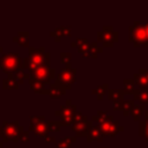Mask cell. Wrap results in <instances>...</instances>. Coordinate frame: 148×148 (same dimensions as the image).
I'll return each instance as SVG.
<instances>
[{"label": "cell", "instance_id": "1", "mask_svg": "<svg viewBox=\"0 0 148 148\" xmlns=\"http://www.w3.org/2000/svg\"><path fill=\"white\" fill-rule=\"evenodd\" d=\"M51 54L45 51V47H29V57L23 58V68L32 72L39 67H50Z\"/></svg>", "mask_w": 148, "mask_h": 148}, {"label": "cell", "instance_id": "2", "mask_svg": "<svg viewBox=\"0 0 148 148\" xmlns=\"http://www.w3.org/2000/svg\"><path fill=\"white\" fill-rule=\"evenodd\" d=\"M145 24L146 22L134 21L128 28V40L135 47H148V36Z\"/></svg>", "mask_w": 148, "mask_h": 148}, {"label": "cell", "instance_id": "3", "mask_svg": "<svg viewBox=\"0 0 148 148\" xmlns=\"http://www.w3.org/2000/svg\"><path fill=\"white\" fill-rule=\"evenodd\" d=\"M20 68H23V59L18 56V53L9 52L3 53L0 57V69L6 74H13Z\"/></svg>", "mask_w": 148, "mask_h": 148}, {"label": "cell", "instance_id": "4", "mask_svg": "<svg viewBox=\"0 0 148 148\" xmlns=\"http://www.w3.org/2000/svg\"><path fill=\"white\" fill-rule=\"evenodd\" d=\"M2 128H3V138L2 142H8V141H14L17 142L21 139V135L25 131L23 126L18 125V123H9V121H3L2 123Z\"/></svg>", "mask_w": 148, "mask_h": 148}, {"label": "cell", "instance_id": "5", "mask_svg": "<svg viewBox=\"0 0 148 148\" xmlns=\"http://www.w3.org/2000/svg\"><path fill=\"white\" fill-rule=\"evenodd\" d=\"M76 112V105L72 103L71 99H67L65 104L60 106L59 110L54 111L56 116H59L61 118V124L64 126H72L73 125V117Z\"/></svg>", "mask_w": 148, "mask_h": 148}, {"label": "cell", "instance_id": "6", "mask_svg": "<svg viewBox=\"0 0 148 148\" xmlns=\"http://www.w3.org/2000/svg\"><path fill=\"white\" fill-rule=\"evenodd\" d=\"M118 31L113 30L112 25H104L101 31H97V42H101L105 47H112L119 39Z\"/></svg>", "mask_w": 148, "mask_h": 148}, {"label": "cell", "instance_id": "7", "mask_svg": "<svg viewBox=\"0 0 148 148\" xmlns=\"http://www.w3.org/2000/svg\"><path fill=\"white\" fill-rule=\"evenodd\" d=\"M28 131L44 139L49 136V130L46 126L45 117L44 116H30V125H29Z\"/></svg>", "mask_w": 148, "mask_h": 148}, {"label": "cell", "instance_id": "8", "mask_svg": "<svg viewBox=\"0 0 148 148\" xmlns=\"http://www.w3.org/2000/svg\"><path fill=\"white\" fill-rule=\"evenodd\" d=\"M56 80L59 81L66 88V90L71 89L73 83H75V81H76V68H73L71 66V64L65 65L62 71L59 74H57Z\"/></svg>", "mask_w": 148, "mask_h": 148}, {"label": "cell", "instance_id": "9", "mask_svg": "<svg viewBox=\"0 0 148 148\" xmlns=\"http://www.w3.org/2000/svg\"><path fill=\"white\" fill-rule=\"evenodd\" d=\"M29 76L39 79V80L51 81L53 79H57V73H56V69H53L51 67H39V68L30 72Z\"/></svg>", "mask_w": 148, "mask_h": 148}, {"label": "cell", "instance_id": "10", "mask_svg": "<svg viewBox=\"0 0 148 148\" xmlns=\"http://www.w3.org/2000/svg\"><path fill=\"white\" fill-rule=\"evenodd\" d=\"M102 133H103V136H114L117 135L118 133L123 132L124 131V127L119 125L118 121L113 120V121H106V123H103V124H99L98 125Z\"/></svg>", "mask_w": 148, "mask_h": 148}, {"label": "cell", "instance_id": "11", "mask_svg": "<svg viewBox=\"0 0 148 148\" xmlns=\"http://www.w3.org/2000/svg\"><path fill=\"white\" fill-rule=\"evenodd\" d=\"M28 83H29V86L34 92L40 94V95H49V88H46V86L51 84V81L39 80V79H35V77L29 76Z\"/></svg>", "mask_w": 148, "mask_h": 148}, {"label": "cell", "instance_id": "12", "mask_svg": "<svg viewBox=\"0 0 148 148\" xmlns=\"http://www.w3.org/2000/svg\"><path fill=\"white\" fill-rule=\"evenodd\" d=\"M91 127H92V123L90 120H87V121H82V123H74L71 126V130L76 136H84L86 138Z\"/></svg>", "mask_w": 148, "mask_h": 148}, {"label": "cell", "instance_id": "13", "mask_svg": "<svg viewBox=\"0 0 148 148\" xmlns=\"http://www.w3.org/2000/svg\"><path fill=\"white\" fill-rule=\"evenodd\" d=\"M66 94V88L56 80L54 83H51L49 87V96L51 98H60L61 96H64Z\"/></svg>", "mask_w": 148, "mask_h": 148}, {"label": "cell", "instance_id": "14", "mask_svg": "<svg viewBox=\"0 0 148 148\" xmlns=\"http://www.w3.org/2000/svg\"><path fill=\"white\" fill-rule=\"evenodd\" d=\"M103 52V47L102 46H98V43L97 42H92L89 44V47L88 50L82 53V57L83 58H97L99 53Z\"/></svg>", "mask_w": 148, "mask_h": 148}, {"label": "cell", "instance_id": "15", "mask_svg": "<svg viewBox=\"0 0 148 148\" xmlns=\"http://www.w3.org/2000/svg\"><path fill=\"white\" fill-rule=\"evenodd\" d=\"M87 141L88 142H91V141H98V142H102L103 141V133L99 128V126H92L88 134H87Z\"/></svg>", "mask_w": 148, "mask_h": 148}, {"label": "cell", "instance_id": "16", "mask_svg": "<svg viewBox=\"0 0 148 148\" xmlns=\"http://www.w3.org/2000/svg\"><path fill=\"white\" fill-rule=\"evenodd\" d=\"M15 43H18L23 47H29V32L28 31H20L17 35L13 37Z\"/></svg>", "mask_w": 148, "mask_h": 148}, {"label": "cell", "instance_id": "17", "mask_svg": "<svg viewBox=\"0 0 148 148\" xmlns=\"http://www.w3.org/2000/svg\"><path fill=\"white\" fill-rule=\"evenodd\" d=\"M2 88L5 90H14L18 88V83L14 80L13 74H8L7 77H5L2 80Z\"/></svg>", "mask_w": 148, "mask_h": 148}, {"label": "cell", "instance_id": "18", "mask_svg": "<svg viewBox=\"0 0 148 148\" xmlns=\"http://www.w3.org/2000/svg\"><path fill=\"white\" fill-rule=\"evenodd\" d=\"M133 96L134 99L140 102V104H148V89H135Z\"/></svg>", "mask_w": 148, "mask_h": 148}, {"label": "cell", "instance_id": "19", "mask_svg": "<svg viewBox=\"0 0 148 148\" xmlns=\"http://www.w3.org/2000/svg\"><path fill=\"white\" fill-rule=\"evenodd\" d=\"M106 95H108V99L109 101L114 102V101L124 99L125 92H124L123 89H109L108 92H106Z\"/></svg>", "mask_w": 148, "mask_h": 148}, {"label": "cell", "instance_id": "20", "mask_svg": "<svg viewBox=\"0 0 148 148\" xmlns=\"http://www.w3.org/2000/svg\"><path fill=\"white\" fill-rule=\"evenodd\" d=\"M145 112H146V109L143 104H134V106L131 110V116L134 118V120L139 121L140 118L145 114Z\"/></svg>", "mask_w": 148, "mask_h": 148}, {"label": "cell", "instance_id": "21", "mask_svg": "<svg viewBox=\"0 0 148 148\" xmlns=\"http://www.w3.org/2000/svg\"><path fill=\"white\" fill-rule=\"evenodd\" d=\"M92 120L98 121L99 124H103V123H106V121H113V117L111 114H108L103 110H98L97 114L92 116Z\"/></svg>", "mask_w": 148, "mask_h": 148}, {"label": "cell", "instance_id": "22", "mask_svg": "<svg viewBox=\"0 0 148 148\" xmlns=\"http://www.w3.org/2000/svg\"><path fill=\"white\" fill-rule=\"evenodd\" d=\"M123 84H124V92L125 95H133L134 90H135V81L133 79H124L123 81Z\"/></svg>", "mask_w": 148, "mask_h": 148}, {"label": "cell", "instance_id": "23", "mask_svg": "<svg viewBox=\"0 0 148 148\" xmlns=\"http://www.w3.org/2000/svg\"><path fill=\"white\" fill-rule=\"evenodd\" d=\"M13 77H14V80H15L18 84H22L25 80L29 79V74L25 73V69L20 68V69H17L16 72L13 73Z\"/></svg>", "mask_w": 148, "mask_h": 148}, {"label": "cell", "instance_id": "24", "mask_svg": "<svg viewBox=\"0 0 148 148\" xmlns=\"http://www.w3.org/2000/svg\"><path fill=\"white\" fill-rule=\"evenodd\" d=\"M133 80L135 81V84L139 86V89H147L148 88V80L146 79L145 75L140 73H135Z\"/></svg>", "mask_w": 148, "mask_h": 148}, {"label": "cell", "instance_id": "25", "mask_svg": "<svg viewBox=\"0 0 148 148\" xmlns=\"http://www.w3.org/2000/svg\"><path fill=\"white\" fill-rule=\"evenodd\" d=\"M108 90H109V86H108L106 83H104V84L98 86L97 88L92 89V90H91V92H92L94 95H96V96H97V99H98V101H102V99H103V97H104V95L108 92Z\"/></svg>", "mask_w": 148, "mask_h": 148}, {"label": "cell", "instance_id": "26", "mask_svg": "<svg viewBox=\"0 0 148 148\" xmlns=\"http://www.w3.org/2000/svg\"><path fill=\"white\" fill-rule=\"evenodd\" d=\"M139 135L148 142V120H140L139 121Z\"/></svg>", "mask_w": 148, "mask_h": 148}, {"label": "cell", "instance_id": "27", "mask_svg": "<svg viewBox=\"0 0 148 148\" xmlns=\"http://www.w3.org/2000/svg\"><path fill=\"white\" fill-rule=\"evenodd\" d=\"M76 141V138L75 136H65V138H61L60 141L58 142V145L56 146V148H71V145L73 142Z\"/></svg>", "mask_w": 148, "mask_h": 148}, {"label": "cell", "instance_id": "28", "mask_svg": "<svg viewBox=\"0 0 148 148\" xmlns=\"http://www.w3.org/2000/svg\"><path fill=\"white\" fill-rule=\"evenodd\" d=\"M46 126L49 132H60L61 130V121H46Z\"/></svg>", "mask_w": 148, "mask_h": 148}, {"label": "cell", "instance_id": "29", "mask_svg": "<svg viewBox=\"0 0 148 148\" xmlns=\"http://www.w3.org/2000/svg\"><path fill=\"white\" fill-rule=\"evenodd\" d=\"M134 106V99H127L124 102V106H123V114L124 116H130L131 114V110Z\"/></svg>", "mask_w": 148, "mask_h": 148}, {"label": "cell", "instance_id": "30", "mask_svg": "<svg viewBox=\"0 0 148 148\" xmlns=\"http://www.w3.org/2000/svg\"><path fill=\"white\" fill-rule=\"evenodd\" d=\"M71 59H72L71 52H61L60 53V61H61L62 65L71 64Z\"/></svg>", "mask_w": 148, "mask_h": 148}, {"label": "cell", "instance_id": "31", "mask_svg": "<svg viewBox=\"0 0 148 148\" xmlns=\"http://www.w3.org/2000/svg\"><path fill=\"white\" fill-rule=\"evenodd\" d=\"M87 120H88L87 116L83 114L82 112H79V111H76L74 117H73V124L74 123H82V121H87Z\"/></svg>", "mask_w": 148, "mask_h": 148}, {"label": "cell", "instance_id": "32", "mask_svg": "<svg viewBox=\"0 0 148 148\" xmlns=\"http://www.w3.org/2000/svg\"><path fill=\"white\" fill-rule=\"evenodd\" d=\"M50 35L54 38L56 42H60V40H61V37L64 36L62 32H61V30H60V28H58V29H56V30H52V31L50 32Z\"/></svg>", "mask_w": 148, "mask_h": 148}, {"label": "cell", "instance_id": "33", "mask_svg": "<svg viewBox=\"0 0 148 148\" xmlns=\"http://www.w3.org/2000/svg\"><path fill=\"white\" fill-rule=\"evenodd\" d=\"M124 102L125 99H119V101H114L112 102V108L113 110H123V106H124Z\"/></svg>", "mask_w": 148, "mask_h": 148}, {"label": "cell", "instance_id": "34", "mask_svg": "<svg viewBox=\"0 0 148 148\" xmlns=\"http://www.w3.org/2000/svg\"><path fill=\"white\" fill-rule=\"evenodd\" d=\"M60 30L64 36H71V27H60Z\"/></svg>", "mask_w": 148, "mask_h": 148}, {"label": "cell", "instance_id": "35", "mask_svg": "<svg viewBox=\"0 0 148 148\" xmlns=\"http://www.w3.org/2000/svg\"><path fill=\"white\" fill-rule=\"evenodd\" d=\"M20 141H22V142H28L29 141V131H24L23 132V134L21 135Z\"/></svg>", "mask_w": 148, "mask_h": 148}, {"label": "cell", "instance_id": "36", "mask_svg": "<svg viewBox=\"0 0 148 148\" xmlns=\"http://www.w3.org/2000/svg\"><path fill=\"white\" fill-rule=\"evenodd\" d=\"M139 73H140V74H142V75H145V76H146V79L148 80V69L140 68V69H139Z\"/></svg>", "mask_w": 148, "mask_h": 148}, {"label": "cell", "instance_id": "37", "mask_svg": "<svg viewBox=\"0 0 148 148\" xmlns=\"http://www.w3.org/2000/svg\"><path fill=\"white\" fill-rule=\"evenodd\" d=\"M44 140H45L46 142H56V139H54L53 136H50V135H49V136H46Z\"/></svg>", "mask_w": 148, "mask_h": 148}, {"label": "cell", "instance_id": "38", "mask_svg": "<svg viewBox=\"0 0 148 148\" xmlns=\"http://www.w3.org/2000/svg\"><path fill=\"white\" fill-rule=\"evenodd\" d=\"M0 138H3V128H2V126H0Z\"/></svg>", "mask_w": 148, "mask_h": 148}, {"label": "cell", "instance_id": "39", "mask_svg": "<svg viewBox=\"0 0 148 148\" xmlns=\"http://www.w3.org/2000/svg\"><path fill=\"white\" fill-rule=\"evenodd\" d=\"M145 120H148V111L145 112Z\"/></svg>", "mask_w": 148, "mask_h": 148}, {"label": "cell", "instance_id": "40", "mask_svg": "<svg viewBox=\"0 0 148 148\" xmlns=\"http://www.w3.org/2000/svg\"><path fill=\"white\" fill-rule=\"evenodd\" d=\"M146 31H147V36H148V22H146Z\"/></svg>", "mask_w": 148, "mask_h": 148}, {"label": "cell", "instance_id": "41", "mask_svg": "<svg viewBox=\"0 0 148 148\" xmlns=\"http://www.w3.org/2000/svg\"><path fill=\"white\" fill-rule=\"evenodd\" d=\"M2 52H3V47H2V46H0V54H1Z\"/></svg>", "mask_w": 148, "mask_h": 148}, {"label": "cell", "instance_id": "42", "mask_svg": "<svg viewBox=\"0 0 148 148\" xmlns=\"http://www.w3.org/2000/svg\"><path fill=\"white\" fill-rule=\"evenodd\" d=\"M2 143H3V142H2V141H0V148L2 147Z\"/></svg>", "mask_w": 148, "mask_h": 148}, {"label": "cell", "instance_id": "43", "mask_svg": "<svg viewBox=\"0 0 148 148\" xmlns=\"http://www.w3.org/2000/svg\"><path fill=\"white\" fill-rule=\"evenodd\" d=\"M99 148H108V147H99Z\"/></svg>", "mask_w": 148, "mask_h": 148}]
</instances>
